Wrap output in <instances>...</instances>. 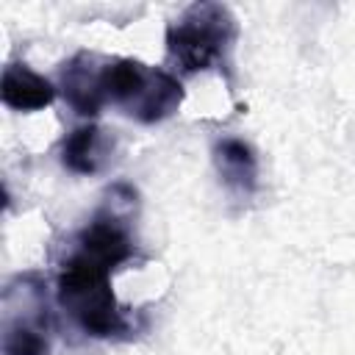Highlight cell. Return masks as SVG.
Wrapping results in <instances>:
<instances>
[{
	"instance_id": "1",
	"label": "cell",
	"mask_w": 355,
	"mask_h": 355,
	"mask_svg": "<svg viewBox=\"0 0 355 355\" xmlns=\"http://www.w3.org/2000/svg\"><path fill=\"white\" fill-rule=\"evenodd\" d=\"M111 272L114 269L78 250L61 263L58 272V305L92 338H114L128 330V319L111 288Z\"/></svg>"
},
{
	"instance_id": "2",
	"label": "cell",
	"mask_w": 355,
	"mask_h": 355,
	"mask_svg": "<svg viewBox=\"0 0 355 355\" xmlns=\"http://www.w3.org/2000/svg\"><path fill=\"white\" fill-rule=\"evenodd\" d=\"M239 25L222 3H194L166 28V58L175 72L197 75L222 67L233 50Z\"/></svg>"
},
{
	"instance_id": "3",
	"label": "cell",
	"mask_w": 355,
	"mask_h": 355,
	"mask_svg": "<svg viewBox=\"0 0 355 355\" xmlns=\"http://www.w3.org/2000/svg\"><path fill=\"white\" fill-rule=\"evenodd\" d=\"M105 100L125 108L128 116L155 125L172 116L183 103V83L175 72L150 67L139 58H114L103 67Z\"/></svg>"
},
{
	"instance_id": "4",
	"label": "cell",
	"mask_w": 355,
	"mask_h": 355,
	"mask_svg": "<svg viewBox=\"0 0 355 355\" xmlns=\"http://www.w3.org/2000/svg\"><path fill=\"white\" fill-rule=\"evenodd\" d=\"M103 67L94 53H75L61 67V92L64 100L80 116H97L100 108L108 103L103 92Z\"/></svg>"
},
{
	"instance_id": "5",
	"label": "cell",
	"mask_w": 355,
	"mask_h": 355,
	"mask_svg": "<svg viewBox=\"0 0 355 355\" xmlns=\"http://www.w3.org/2000/svg\"><path fill=\"white\" fill-rule=\"evenodd\" d=\"M114 158V136L100 125L75 128L61 144V164L75 175H97Z\"/></svg>"
},
{
	"instance_id": "6",
	"label": "cell",
	"mask_w": 355,
	"mask_h": 355,
	"mask_svg": "<svg viewBox=\"0 0 355 355\" xmlns=\"http://www.w3.org/2000/svg\"><path fill=\"white\" fill-rule=\"evenodd\" d=\"M0 100L11 111H42L55 100V86L28 64H8L0 78Z\"/></svg>"
},
{
	"instance_id": "7",
	"label": "cell",
	"mask_w": 355,
	"mask_h": 355,
	"mask_svg": "<svg viewBox=\"0 0 355 355\" xmlns=\"http://www.w3.org/2000/svg\"><path fill=\"white\" fill-rule=\"evenodd\" d=\"M214 166L225 189L241 197L258 189V155L244 139H219L214 144Z\"/></svg>"
},
{
	"instance_id": "8",
	"label": "cell",
	"mask_w": 355,
	"mask_h": 355,
	"mask_svg": "<svg viewBox=\"0 0 355 355\" xmlns=\"http://www.w3.org/2000/svg\"><path fill=\"white\" fill-rule=\"evenodd\" d=\"M47 352H50V341H47V330L42 324V316H36V319L6 316L3 355H47Z\"/></svg>"
}]
</instances>
